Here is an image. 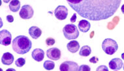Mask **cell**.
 <instances>
[{
    "label": "cell",
    "mask_w": 124,
    "mask_h": 71,
    "mask_svg": "<svg viewBox=\"0 0 124 71\" xmlns=\"http://www.w3.org/2000/svg\"><path fill=\"white\" fill-rule=\"evenodd\" d=\"M98 61H99L98 58H97V57H95V56H93L92 58L90 59V63H94V64H95V63H97Z\"/></svg>",
    "instance_id": "obj_23"
},
{
    "label": "cell",
    "mask_w": 124,
    "mask_h": 71,
    "mask_svg": "<svg viewBox=\"0 0 124 71\" xmlns=\"http://www.w3.org/2000/svg\"><path fill=\"white\" fill-rule=\"evenodd\" d=\"M78 65L74 61H65L60 66L61 71H78Z\"/></svg>",
    "instance_id": "obj_8"
},
{
    "label": "cell",
    "mask_w": 124,
    "mask_h": 71,
    "mask_svg": "<svg viewBox=\"0 0 124 71\" xmlns=\"http://www.w3.org/2000/svg\"><path fill=\"white\" fill-rule=\"evenodd\" d=\"M78 29L80 31L84 32V33H86L90 30V27H91V24L88 20L82 19L78 24Z\"/></svg>",
    "instance_id": "obj_14"
},
{
    "label": "cell",
    "mask_w": 124,
    "mask_h": 71,
    "mask_svg": "<svg viewBox=\"0 0 124 71\" xmlns=\"http://www.w3.org/2000/svg\"><path fill=\"white\" fill-rule=\"evenodd\" d=\"M97 71H108V69L105 65H100L96 69Z\"/></svg>",
    "instance_id": "obj_22"
},
{
    "label": "cell",
    "mask_w": 124,
    "mask_h": 71,
    "mask_svg": "<svg viewBox=\"0 0 124 71\" xmlns=\"http://www.w3.org/2000/svg\"><path fill=\"white\" fill-rule=\"evenodd\" d=\"M102 48L107 54L113 55L118 50V45L113 39L107 38L103 41Z\"/></svg>",
    "instance_id": "obj_3"
},
{
    "label": "cell",
    "mask_w": 124,
    "mask_h": 71,
    "mask_svg": "<svg viewBox=\"0 0 124 71\" xmlns=\"http://www.w3.org/2000/svg\"><path fill=\"white\" fill-rule=\"evenodd\" d=\"M1 62L3 65H11L14 62V56L10 52H5L1 57Z\"/></svg>",
    "instance_id": "obj_13"
},
{
    "label": "cell",
    "mask_w": 124,
    "mask_h": 71,
    "mask_svg": "<svg viewBox=\"0 0 124 71\" xmlns=\"http://www.w3.org/2000/svg\"><path fill=\"white\" fill-rule=\"evenodd\" d=\"M6 19L7 21H8L9 23H13V21H14V18H13L12 15H8V16H7Z\"/></svg>",
    "instance_id": "obj_24"
},
{
    "label": "cell",
    "mask_w": 124,
    "mask_h": 71,
    "mask_svg": "<svg viewBox=\"0 0 124 71\" xmlns=\"http://www.w3.org/2000/svg\"><path fill=\"white\" fill-rule=\"evenodd\" d=\"M12 41V35L7 30L3 29L0 31V43L3 46H9Z\"/></svg>",
    "instance_id": "obj_6"
},
{
    "label": "cell",
    "mask_w": 124,
    "mask_h": 71,
    "mask_svg": "<svg viewBox=\"0 0 124 71\" xmlns=\"http://www.w3.org/2000/svg\"><path fill=\"white\" fill-rule=\"evenodd\" d=\"M55 40L52 38H48L46 40V44L48 46H52L55 43Z\"/></svg>",
    "instance_id": "obj_21"
},
{
    "label": "cell",
    "mask_w": 124,
    "mask_h": 71,
    "mask_svg": "<svg viewBox=\"0 0 124 71\" xmlns=\"http://www.w3.org/2000/svg\"><path fill=\"white\" fill-rule=\"evenodd\" d=\"M46 56L51 60H58L61 58V51L59 48L52 47L48 49L46 51Z\"/></svg>",
    "instance_id": "obj_9"
},
{
    "label": "cell",
    "mask_w": 124,
    "mask_h": 71,
    "mask_svg": "<svg viewBox=\"0 0 124 71\" xmlns=\"http://www.w3.org/2000/svg\"><path fill=\"white\" fill-rule=\"evenodd\" d=\"M54 16L59 20H64L68 16V9L66 6L59 5L54 11Z\"/></svg>",
    "instance_id": "obj_7"
},
{
    "label": "cell",
    "mask_w": 124,
    "mask_h": 71,
    "mask_svg": "<svg viewBox=\"0 0 124 71\" xmlns=\"http://www.w3.org/2000/svg\"><path fill=\"white\" fill-rule=\"evenodd\" d=\"M67 48L69 52L71 53H76L78 51L80 48V44L77 41L73 40L71 41L67 45Z\"/></svg>",
    "instance_id": "obj_15"
},
{
    "label": "cell",
    "mask_w": 124,
    "mask_h": 71,
    "mask_svg": "<svg viewBox=\"0 0 124 71\" xmlns=\"http://www.w3.org/2000/svg\"><path fill=\"white\" fill-rule=\"evenodd\" d=\"M10 11L13 12H16L20 10V2L19 0H12L9 3V5Z\"/></svg>",
    "instance_id": "obj_16"
},
{
    "label": "cell",
    "mask_w": 124,
    "mask_h": 71,
    "mask_svg": "<svg viewBox=\"0 0 124 71\" xmlns=\"http://www.w3.org/2000/svg\"><path fill=\"white\" fill-rule=\"evenodd\" d=\"M92 53V49L90 48V47L88 45H84V46L80 48V50L79 52L80 56L83 57H88L90 56Z\"/></svg>",
    "instance_id": "obj_17"
},
{
    "label": "cell",
    "mask_w": 124,
    "mask_h": 71,
    "mask_svg": "<svg viewBox=\"0 0 124 71\" xmlns=\"http://www.w3.org/2000/svg\"><path fill=\"white\" fill-rule=\"evenodd\" d=\"M121 11H122V12L124 14V4L121 7Z\"/></svg>",
    "instance_id": "obj_26"
},
{
    "label": "cell",
    "mask_w": 124,
    "mask_h": 71,
    "mask_svg": "<svg viewBox=\"0 0 124 71\" xmlns=\"http://www.w3.org/2000/svg\"><path fill=\"white\" fill-rule=\"evenodd\" d=\"M33 14H34V11L32 7L29 5H24L22 6L20 11L19 16L22 19H29L32 18Z\"/></svg>",
    "instance_id": "obj_5"
},
{
    "label": "cell",
    "mask_w": 124,
    "mask_h": 71,
    "mask_svg": "<svg viewBox=\"0 0 124 71\" xmlns=\"http://www.w3.org/2000/svg\"><path fill=\"white\" fill-rule=\"evenodd\" d=\"M28 31H29V34L30 35V36L34 40L38 39L42 34V30H41V29H39L36 26L31 27L29 29Z\"/></svg>",
    "instance_id": "obj_12"
},
{
    "label": "cell",
    "mask_w": 124,
    "mask_h": 71,
    "mask_svg": "<svg viewBox=\"0 0 124 71\" xmlns=\"http://www.w3.org/2000/svg\"><path fill=\"white\" fill-rule=\"evenodd\" d=\"M78 71H90L91 69L89 65H82L80 66L78 68Z\"/></svg>",
    "instance_id": "obj_20"
},
{
    "label": "cell",
    "mask_w": 124,
    "mask_h": 71,
    "mask_svg": "<svg viewBox=\"0 0 124 71\" xmlns=\"http://www.w3.org/2000/svg\"><path fill=\"white\" fill-rule=\"evenodd\" d=\"M123 62L120 58H114L110 61L108 65L110 69L114 71H120L123 67Z\"/></svg>",
    "instance_id": "obj_10"
},
{
    "label": "cell",
    "mask_w": 124,
    "mask_h": 71,
    "mask_svg": "<svg viewBox=\"0 0 124 71\" xmlns=\"http://www.w3.org/2000/svg\"><path fill=\"white\" fill-rule=\"evenodd\" d=\"M26 63V59L23 58H20L17 59L15 61V65H16L18 67H23Z\"/></svg>",
    "instance_id": "obj_19"
},
{
    "label": "cell",
    "mask_w": 124,
    "mask_h": 71,
    "mask_svg": "<svg viewBox=\"0 0 124 71\" xmlns=\"http://www.w3.org/2000/svg\"><path fill=\"white\" fill-rule=\"evenodd\" d=\"M33 59L36 61L40 62L43 60L45 57V52L41 48H35L33 50L31 54Z\"/></svg>",
    "instance_id": "obj_11"
},
{
    "label": "cell",
    "mask_w": 124,
    "mask_h": 71,
    "mask_svg": "<svg viewBox=\"0 0 124 71\" xmlns=\"http://www.w3.org/2000/svg\"><path fill=\"white\" fill-rule=\"evenodd\" d=\"M32 47L31 41L26 36H18L13 40L12 48L18 54H25Z\"/></svg>",
    "instance_id": "obj_2"
},
{
    "label": "cell",
    "mask_w": 124,
    "mask_h": 71,
    "mask_svg": "<svg viewBox=\"0 0 124 71\" xmlns=\"http://www.w3.org/2000/svg\"><path fill=\"white\" fill-rule=\"evenodd\" d=\"M122 58L124 60V53H123V54H122Z\"/></svg>",
    "instance_id": "obj_28"
},
{
    "label": "cell",
    "mask_w": 124,
    "mask_h": 71,
    "mask_svg": "<svg viewBox=\"0 0 124 71\" xmlns=\"http://www.w3.org/2000/svg\"><path fill=\"white\" fill-rule=\"evenodd\" d=\"M10 1H12V0H3V1L5 3H8Z\"/></svg>",
    "instance_id": "obj_27"
},
{
    "label": "cell",
    "mask_w": 124,
    "mask_h": 71,
    "mask_svg": "<svg viewBox=\"0 0 124 71\" xmlns=\"http://www.w3.org/2000/svg\"><path fill=\"white\" fill-rule=\"evenodd\" d=\"M63 32L65 38L69 40L77 39L79 36V31L76 25L73 24H67L63 29Z\"/></svg>",
    "instance_id": "obj_4"
},
{
    "label": "cell",
    "mask_w": 124,
    "mask_h": 71,
    "mask_svg": "<svg viewBox=\"0 0 124 71\" xmlns=\"http://www.w3.org/2000/svg\"><path fill=\"white\" fill-rule=\"evenodd\" d=\"M71 8L81 17L101 21L114 16L122 0H66Z\"/></svg>",
    "instance_id": "obj_1"
},
{
    "label": "cell",
    "mask_w": 124,
    "mask_h": 71,
    "mask_svg": "<svg viewBox=\"0 0 124 71\" xmlns=\"http://www.w3.org/2000/svg\"><path fill=\"white\" fill-rule=\"evenodd\" d=\"M43 67L47 71H50L52 69H54L55 67V63L53 61H52L51 59L50 60H46L45 61V63L43 64Z\"/></svg>",
    "instance_id": "obj_18"
},
{
    "label": "cell",
    "mask_w": 124,
    "mask_h": 71,
    "mask_svg": "<svg viewBox=\"0 0 124 71\" xmlns=\"http://www.w3.org/2000/svg\"><path fill=\"white\" fill-rule=\"evenodd\" d=\"M123 69H124V64L123 65Z\"/></svg>",
    "instance_id": "obj_29"
},
{
    "label": "cell",
    "mask_w": 124,
    "mask_h": 71,
    "mask_svg": "<svg viewBox=\"0 0 124 71\" xmlns=\"http://www.w3.org/2000/svg\"><path fill=\"white\" fill-rule=\"evenodd\" d=\"M76 20H77V14L75 13V14H73V16H72V17L71 18L70 21H71V22L72 23H74L75 21H76Z\"/></svg>",
    "instance_id": "obj_25"
}]
</instances>
